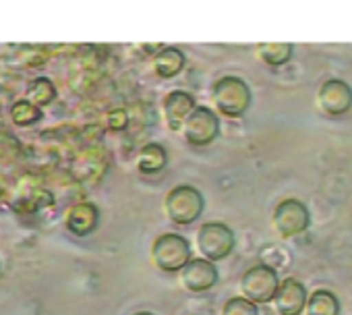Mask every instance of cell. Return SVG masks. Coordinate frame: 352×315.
I'll use <instances>...</instances> for the list:
<instances>
[{"label": "cell", "mask_w": 352, "mask_h": 315, "mask_svg": "<svg viewBox=\"0 0 352 315\" xmlns=\"http://www.w3.org/2000/svg\"><path fill=\"white\" fill-rule=\"evenodd\" d=\"M187 143L195 147H206L214 143L220 135V118L210 106H195L189 118L183 124Z\"/></svg>", "instance_id": "6"}, {"label": "cell", "mask_w": 352, "mask_h": 315, "mask_svg": "<svg viewBox=\"0 0 352 315\" xmlns=\"http://www.w3.org/2000/svg\"><path fill=\"white\" fill-rule=\"evenodd\" d=\"M11 118L17 127H32L42 118V110L30 100H19L11 108Z\"/></svg>", "instance_id": "18"}, {"label": "cell", "mask_w": 352, "mask_h": 315, "mask_svg": "<svg viewBox=\"0 0 352 315\" xmlns=\"http://www.w3.org/2000/svg\"><path fill=\"white\" fill-rule=\"evenodd\" d=\"M195 98L185 89H174L164 98V114L172 131H181L185 120L195 108Z\"/></svg>", "instance_id": "12"}, {"label": "cell", "mask_w": 352, "mask_h": 315, "mask_svg": "<svg viewBox=\"0 0 352 315\" xmlns=\"http://www.w3.org/2000/svg\"><path fill=\"white\" fill-rule=\"evenodd\" d=\"M100 224V210L91 202H79L69 208L65 216V226L75 237H87L91 235Z\"/></svg>", "instance_id": "11"}, {"label": "cell", "mask_w": 352, "mask_h": 315, "mask_svg": "<svg viewBox=\"0 0 352 315\" xmlns=\"http://www.w3.org/2000/svg\"><path fill=\"white\" fill-rule=\"evenodd\" d=\"M187 65V56L181 48L176 46H168L162 48L155 56H153V71L157 77L162 79H172L179 75Z\"/></svg>", "instance_id": "13"}, {"label": "cell", "mask_w": 352, "mask_h": 315, "mask_svg": "<svg viewBox=\"0 0 352 315\" xmlns=\"http://www.w3.org/2000/svg\"><path fill=\"white\" fill-rule=\"evenodd\" d=\"M126 124H129V114L122 108H116V110L108 112V127L112 131H122Z\"/></svg>", "instance_id": "20"}, {"label": "cell", "mask_w": 352, "mask_h": 315, "mask_svg": "<svg viewBox=\"0 0 352 315\" xmlns=\"http://www.w3.org/2000/svg\"><path fill=\"white\" fill-rule=\"evenodd\" d=\"M28 96H30V102L36 104L38 108L48 106L56 100V87L48 77H38L28 85Z\"/></svg>", "instance_id": "17"}, {"label": "cell", "mask_w": 352, "mask_h": 315, "mask_svg": "<svg viewBox=\"0 0 352 315\" xmlns=\"http://www.w3.org/2000/svg\"><path fill=\"white\" fill-rule=\"evenodd\" d=\"M212 100L220 114H224L228 118H239L251 108L253 96H251V87L247 85L245 79H241L236 75H224L214 83Z\"/></svg>", "instance_id": "1"}, {"label": "cell", "mask_w": 352, "mask_h": 315, "mask_svg": "<svg viewBox=\"0 0 352 315\" xmlns=\"http://www.w3.org/2000/svg\"><path fill=\"white\" fill-rule=\"evenodd\" d=\"M294 54V46L288 42H267L257 46V56L270 65V67H282L286 65Z\"/></svg>", "instance_id": "16"}, {"label": "cell", "mask_w": 352, "mask_h": 315, "mask_svg": "<svg viewBox=\"0 0 352 315\" xmlns=\"http://www.w3.org/2000/svg\"><path fill=\"white\" fill-rule=\"evenodd\" d=\"M236 245L234 230L224 222H206L197 230V249L204 259L216 263L226 259Z\"/></svg>", "instance_id": "4"}, {"label": "cell", "mask_w": 352, "mask_h": 315, "mask_svg": "<svg viewBox=\"0 0 352 315\" xmlns=\"http://www.w3.org/2000/svg\"><path fill=\"white\" fill-rule=\"evenodd\" d=\"M274 228L282 239H292L302 235L311 226L309 208L298 199H284L276 206L272 216Z\"/></svg>", "instance_id": "7"}, {"label": "cell", "mask_w": 352, "mask_h": 315, "mask_svg": "<svg viewBox=\"0 0 352 315\" xmlns=\"http://www.w3.org/2000/svg\"><path fill=\"white\" fill-rule=\"evenodd\" d=\"M222 315H259V309L245 296H232L224 303Z\"/></svg>", "instance_id": "19"}, {"label": "cell", "mask_w": 352, "mask_h": 315, "mask_svg": "<svg viewBox=\"0 0 352 315\" xmlns=\"http://www.w3.org/2000/svg\"><path fill=\"white\" fill-rule=\"evenodd\" d=\"M307 315H340V301L327 288H317L307 298Z\"/></svg>", "instance_id": "15"}, {"label": "cell", "mask_w": 352, "mask_h": 315, "mask_svg": "<svg viewBox=\"0 0 352 315\" xmlns=\"http://www.w3.org/2000/svg\"><path fill=\"white\" fill-rule=\"evenodd\" d=\"M280 286L278 272L267 263H257L249 268L241 278V292L253 305H267L274 301Z\"/></svg>", "instance_id": "5"}, {"label": "cell", "mask_w": 352, "mask_h": 315, "mask_svg": "<svg viewBox=\"0 0 352 315\" xmlns=\"http://www.w3.org/2000/svg\"><path fill=\"white\" fill-rule=\"evenodd\" d=\"M166 216L179 226H189L197 222L206 208L204 193L193 185H176L164 199Z\"/></svg>", "instance_id": "3"}, {"label": "cell", "mask_w": 352, "mask_h": 315, "mask_svg": "<svg viewBox=\"0 0 352 315\" xmlns=\"http://www.w3.org/2000/svg\"><path fill=\"white\" fill-rule=\"evenodd\" d=\"M168 164V151L160 143H147L137 155V171L143 175H155Z\"/></svg>", "instance_id": "14"}, {"label": "cell", "mask_w": 352, "mask_h": 315, "mask_svg": "<svg viewBox=\"0 0 352 315\" xmlns=\"http://www.w3.org/2000/svg\"><path fill=\"white\" fill-rule=\"evenodd\" d=\"M307 298L309 292L302 286V282H298L296 278H284L280 280L274 303L280 315H302L307 307Z\"/></svg>", "instance_id": "10"}, {"label": "cell", "mask_w": 352, "mask_h": 315, "mask_svg": "<svg viewBox=\"0 0 352 315\" xmlns=\"http://www.w3.org/2000/svg\"><path fill=\"white\" fill-rule=\"evenodd\" d=\"M181 284L189 290V292H206L210 288H214L218 284V268L216 263L204 259V257H193L181 272H179Z\"/></svg>", "instance_id": "9"}, {"label": "cell", "mask_w": 352, "mask_h": 315, "mask_svg": "<svg viewBox=\"0 0 352 315\" xmlns=\"http://www.w3.org/2000/svg\"><path fill=\"white\" fill-rule=\"evenodd\" d=\"M133 315H155V313H151V311H137V313H133Z\"/></svg>", "instance_id": "21"}, {"label": "cell", "mask_w": 352, "mask_h": 315, "mask_svg": "<svg viewBox=\"0 0 352 315\" xmlns=\"http://www.w3.org/2000/svg\"><path fill=\"white\" fill-rule=\"evenodd\" d=\"M319 108L329 116H342L352 108V87L342 79H327L317 91Z\"/></svg>", "instance_id": "8"}, {"label": "cell", "mask_w": 352, "mask_h": 315, "mask_svg": "<svg viewBox=\"0 0 352 315\" xmlns=\"http://www.w3.org/2000/svg\"><path fill=\"white\" fill-rule=\"evenodd\" d=\"M151 259L164 274H179L193 259L191 243L187 237L176 232L160 235L151 245Z\"/></svg>", "instance_id": "2"}]
</instances>
